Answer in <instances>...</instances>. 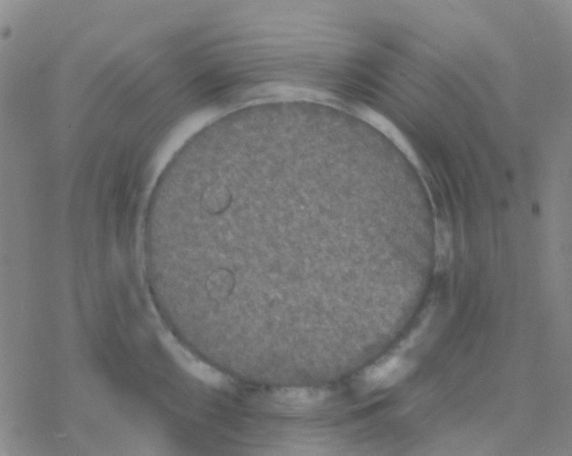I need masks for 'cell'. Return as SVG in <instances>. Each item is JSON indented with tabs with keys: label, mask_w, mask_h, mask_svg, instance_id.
I'll return each instance as SVG.
<instances>
[{
	"label": "cell",
	"mask_w": 572,
	"mask_h": 456,
	"mask_svg": "<svg viewBox=\"0 0 572 456\" xmlns=\"http://www.w3.org/2000/svg\"><path fill=\"white\" fill-rule=\"evenodd\" d=\"M405 363L397 356L382 359L365 373V380L373 386L388 385L405 372Z\"/></svg>",
	"instance_id": "obj_3"
},
{
	"label": "cell",
	"mask_w": 572,
	"mask_h": 456,
	"mask_svg": "<svg viewBox=\"0 0 572 456\" xmlns=\"http://www.w3.org/2000/svg\"><path fill=\"white\" fill-rule=\"evenodd\" d=\"M163 346L174 361L187 374L205 385L214 387H224L230 384L225 375L196 357L184 347L171 333L161 337Z\"/></svg>",
	"instance_id": "obj_1"
},
{
	"label": "cell",
	"mask_w": 572,
	"mask_h": 456,
	"mask_svg": "<svg viewBox=\"0 0 572 456\" xmlns=\"http://www.w3.org/2000/svg\"><path fill=\"white\" fill-rule=\"evenodd\" d=\"M326 391L310 387L282 388L272 394V402L287 411H303L312 408L328 397Z\"/></svg>",
	"instance_id": "obj_2"
}]
</instances>
